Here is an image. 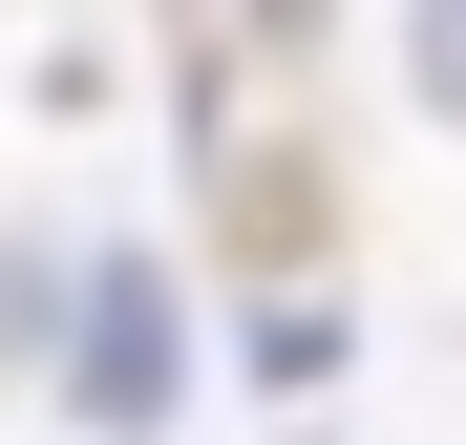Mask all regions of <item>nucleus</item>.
I'll return each instance as SVG.
<instances>
[{
    "instance_id": "1",
    "label": "nucleus",
    "mask_w": 466,
    "mask_h": 445,
    "mask_svg": "<svg viewBox=\"0 0 466 445\" xmlns=\"http://www.w3.org/2000/svg\"><path fill=\"white\" fill-rule=\"evenodd\" d=\"M64 403H86L106 445H148L191 403V339H170V255H86V297H64Z\"/></svg>"
},
{
    "instance_id": "2",
    "label": "nucleus",
    "mask_w": 466,
    "mask_h": 445,
    "mask_svg": "<svg viewBox=\"0 0 466 445\" xmlns=\"http://www.w3.org/2000/svg\"><path fill=\"white\" fill-rule=\"evenodd\" d=\"M255 382H339V297H276L255 319Z\"/></svg>"
},
{
    "instance_id": "3",
    "label": "nucleus",
    "mask_w": 466,
    "mask_h": 445,
    "mask_svg": "<svg viewBox=\"0 0 466 445\" xmlns=\"http://www.w3.org/2000/svg\"><path fill=\"white\" fill-rule=\"evenodd\" d=\"M403 86H424V106L466 127V0H403Z\"/></svg>"
}]
</instances>
